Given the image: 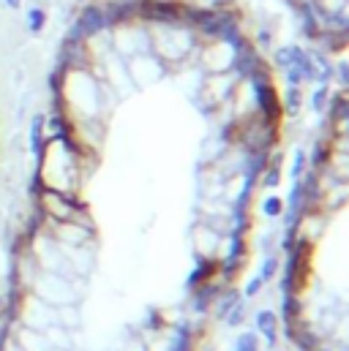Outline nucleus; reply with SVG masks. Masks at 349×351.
<instances>
[{
	"label": "nucleus",
	"instance_id": "1",
	"mask_svg": "<svg viewBox=\"0 0 349 351\" xmlns=\"http://www.w3.org/2000/svg\"><path fill=\"white\" fill-rule=\"evenodd\" d=\"M87 177L82 153L74 145L71 136L63 139H47L44 150L36 158V175L33 182L47 191H60V193H74L80 196L82 180Z\"/></svg>",
	"mask_w": 349,
	"mask_h": 351
},
{
	"label": "nucleus",
	"instance_id": "2",
	"mask_svg": "<svg viewBox=\"0 0 349 351\" xmlns=\"http://www.w3.org/2000/svg\"><path fill=\"white\" fill-rule=\"evenodd\" d=\"M126 66H128V74H131L134 88H145V85H150V82L161 80L164 74H170V71H167V66H164L153 52H145V55L128 58V60H126Z\"/></svg>",
	"mask_w": 349,
	"mask_h": 351
},
{
	"label": "nucleus",
	"instance_id": "3",
	"mask_svg": "<svg viewBox=\"0 0 349 351\" xmlns=\"http://www.w3.org/2000/svg\"><path fill=\"white\" fill-rule=\"evenodd\" d=\"M224 232H218V229H213L210 223H205V221H199L196 226H194V245H196V254H199V259H218L221 256V245H224Z\"/></svg>",
	"mask_w": 349,
	"mask_h": 351
},
{
	"label": "nucleus",
	"instance_id": "4",
	"mask_svg": "<svg viewBox=\"0 0 349 351\" xmlns=\"http://www.w3.org/2000/svg\"><path fill=\"white\" fill-rule=\"evenodd\" d=\"M49 25V8L41 5V3H33L30 8H25V19H22V27L30 33V36H41Z\"/></svg>",
	"mask_w": 349,
	"mask_h": 351
},
{
	"label": "nucleus",
	"instance_id": "5",
	"mask_svg": "<svg viewBox=\"0 0 349 351\" xmlns=\"http://www.w3.org/2000/svg\"><path fill=\"white\" fill-rule=\"evenodd\" d=\"M278 330H281V319H278L273 311H264V308L257 311V335H260L267 346H273V343H275Z\"/></svg>",
	"mask_w": 349,
	"mask_h": 351
},
{
	"label": "nucleus",
	"instance_id": "6",
	"mask_svg": "<svg viewBox=\"0 0 349 351\" xmlns=\"http://www.w3.org/2000/svg\"><path fill=\"white\" fill-rule=\"evenodd\" d=\"M306 104V95H303V88H295V85H286V93L281 95V114H289L295 117L300 112V106Z\"/></svg>",
	"mask_w": 349,
	"mask_h": 351
},
{
	"label": "nucleus",
	"instance_id": "7",
	"mask_svg": "<svg viewBox=\"0 0 349 351\" xmlns=\"http://www.w3.org/2000/svg\"><path fill=\"white\" fill-rule=\"evenodd\" d=\"M330 95H333L330 85H317V90L308 95L311 109H314L317 114H325V112H328V106H330Z\"/></svg>",
	"mask_w": 349,
	"mask_h": 351
},
{
	"label": "nucleus",
	"instance_id": "8",
	"mask_svg": "<svg viewBox=\"0 0 349 351\" xmlns=\"http://www.w3.org/2000/svg\"><path fill=\"white\" fill-rule=\"evenodd\" d=\"M260 210H262V215H267V218H281V213H284V199H278V196H264Z\"/></svg>",
	"mask_w": 349,
	"mask_h": 351
},
{
	"label": "nucleus",
	"instance_id": "9",
	"mask_svg": "<svg viewBox=\"0 0 349 351\" xmlns=\"http://www.w3.org/2000/svg\"><path fill=\"white\" fill-rule=\"evenodd\" d=\"M278 256H273V254H267V256H264V262H262V267H260V272H257V275H260L262 280H264V283H270V280H273V278H275V272H278Z\"/></svg>",
	"mask_w": 349,
	"mask_h": 351
},
{
	"label": "nucleus",
	"instance_id": "10",
	"mask_svg": "<svg viewBox=\"0 0 349 351\" xmlns=\"http://www.w3.org/2000/svg\"><path fill=\"white\" fill-rule=\"evenodd\" d=\"M232 351H260V335H254V332H243V335L235 341V349Z\"/></svg>",
	"mask_w": 349,
	"mask_h": 351
},
{
	"label": "nucleus",
	"instance_id": "11",
	"mask_svg": "<svg viewBox=\"0 0 349 351\" xmlns=\"http://www.w3.org/2000/svg\"><path fill=\"white\" fill-rule=\"evenodd\" d=\"M306 172H308V156H306V150H297L295 164H292V180H300Z\"/></svg>",
	"mask_w": 349,
	"mask_h": 351
},
{
	"label": "nucleus",
	"instance_id": "12",
	"mask_svg": "<svg viewBox=\"0 0 349 351\" xmlns=\"http://www.w3.org/2000/svg\"><path fill=\"white\" fill-rule=\"evenodd\" d=\"M264 286H267V283L262 280L260 275H257V278H251V280H249V286L243 289V300H251V297H257V294H260Z\"/></svg>",
	"mask_w": 349,
	"mask_h": 351
},
{
	"label": "nucleus",
	"instance_id": "13",
	"mask_svg": "<svg viewBox=\"0 0 349 351\" xmlns=\"http://www.w3.org/2000/svg\"><path fill=\"white\" fill-rule=\"evenodd\" d=\"M3 5L11 8V11H19L22 8V0H3Z\"/></svg>",
	"mask_w": 349,
	"mask_h": 351
}]
</instances>
